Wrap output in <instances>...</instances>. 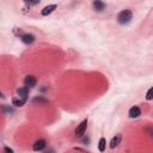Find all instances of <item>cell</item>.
<instances>
[{"instance_id": "cell-14", "label": "cell", "mask_w": 153, "mask_h": 153, "mask_svg": "<svg viewBox=\"0 0 153 153\" xmlns=\"http://www.w3.org/2000/svg\"><path fill=\"white\" fill-rule=\"evenodd\" d=\"M26 5H29V6H33V5H37L41 0H23Z\"/></svg>"}, {"instance_id": "cell-2", "label": "cell", "mask_w": 153, "mask_h": 153, "mask_svg": "<svg viewBox=\"0 0 153 153\" xmlns=\"http://www.w3.org/2000/svg\"><path fill=\"white\" fill-rule=\"evenodd\" d=\"M86 128H87V120H84V121L76 127V129H75V136H76V137H81V136L85 134Z\"/></svg>"}, {"instance_id": "cell-11", "label": "cell", "mask_w": 153, "mask_h": 153, "mask_svg": "<svg viewBox=\"0 0 153 153\" xmlns=\"http://www.w3.org/2000/svg\"><path fill=\"white\" fill-rule=\"evenodd\" d=\"M120 142H121V135L117 134V135H115V136L111 139V141H110V147H111V148H115V147L118 146Z\"/></svg>"}, {"instance_id": "cell-9", "label": "cell", "mask_w": 153, "mask_h": 153, "mask_svg": "<svg viewBox=\"0 0 153 153\" xmlns=\"http://www.w3.org/2000/svg\"><path fill=\"white\" fill-rule=\"evenodd\" d=\"M17 93H18V97H22V98H27L29 87H27V86L20 87V88H18V90H17Z\"/></svg>"}, {"instance_id": "cell-4", "label": "cell", "mask_w": 153, "mask_h": 153, "mask_svg": "<svg viewBox=\"0 0 153 153\" xmlns=\"http://www.w3.org/2000/svg\"><path fill=\"white\" fill-rule=\"evenodd\" d=\"M20 39H22V42L25 43V44H31V43L35 41V36L31 35V33H24V35L20 36Z\"/></svg>"}, {"instance_id": "cell-16", "label": "cell", "mask_w": 153, "mask_h": 153, "mask_svg": "<svg viewBox=\"0 0 153 153\" xmlns=\"http://www.w3.org/2000/svg\"><path fill=\"white\" fill-rule=\"evenodd\" d=\"M4 151H5V152H7V153H12V152H13V149H11V148H8V147H5V148H4Z\"/></svg>"}, {"instance_id": "cell-5", "label": "cell", "mask_w": 153, "mask_h": 153, "mask_svg": "<svg viewBox=\"0 0 153 153\" xmlns=\"http://www.w3.org/2000/svg\"><path fill=\"white\" fill-rule=\"evenodd\" d=\"M45 145H47L45 140H43V139H39V140H37V141L33 143L32 148H33V151H42V149H44Z\"/></svg>"}, {"instance_id": "cell-17", "label": "cell", "mask_w": 153, "mask_h": 153, "mask_svg": "<svg viewBox=\"0 0 153 153\" xmlns=\"http://www.w3.org/2000/svg\"><path fill=\"white\" fill-rule=\"evenodd\" d=\"M147 131L153 136V128H147Z\"/></svg>"}, {"instance_id": "cell-3", "label": "cell", "mask_w": 153, "mask_h": 153, "mask_svg": "<svg viewBox=\"0 0 153 153\" xmlns=\"http://www.w3.org/2000/svg\"><path fill=\"white\" fill-rule=\"evenodd\" d=\"M24 84H25V86H27V87H33V86H36L37 80H36V78H35L33 75H27V76H25V79H24Z\"/></svg>"}, {"instance_id": "cell-8", "label": "cell", "mask_w": 153, "mask_h": 153, "mask_svg": "<svg viewBox=\"0 0 153 153\" xmlns=\"http://www.w3.org/2000/svg\"><path fill=\"white\" fill-rule=\"evenodd\" d=\"M93 8H94L96 11L100 12V11H103V10L105 8V4H104L102 0H94V1H93Z\"/></svg>"}, {"instance_id": "cell-15", "label": "cell", "mask_w": 153, "mask_h": 153, "mask_svg": "<svg viewBox=\"0 0 153 153\" xmlns=\"http://www.w3.org/2000/svg\"><path fill=\"white\" fill-rule=\"evenodd\" d=\"M33 102H35V103H37V102H38V103H47L48 100H47V99H43V98H35Z\"/></svg>"}, {"instance_id": "cell-10", "label": "cell", "mask_w": 153, "mask_h": 153, "mask_svg": "<svg viewBox=\"0 0 153 153\" xmlns=\"http://www.w3.org/2000/svg\"><path fill=\"white\" fill-rule=\"evenodd\" d=\"M25 103H26V98L18 97V98H13L12 99V104L16 105V106H23Z\"/></svg>"}, {"instance_id": "cell-1", "label": "cell", "mask_w": 153, "mask_h": 153, "mask_svg": "<svg viewBox=\"0 0 153 153\" xmlns=\"http://www.w3.org/2000/svg\"><path fill=\"white\" fill-rule=\"evenodd\" d=\"M133 18V13L130 10H123L117 14V22L120 24H128Z\"/></svg>"}, {"instance_id": "cell-12", "label": "cell", "mask_w": 153, "mask_h": 153, "mask_svg": "<svg viewBox=\"0 0 153 153\" xmlns=\"http://www.w3.org/2000/svg\"><path fill=\"white\" fill-rule=\"evenodd\" d=\"M105 145H106V140L104 137L99 139V141H98V149L100 152H104L105 151Z\"/></svg>"}, {"instance_id": "cell-13", "label": "cell", "mask_w": 153, "mask_h": 153, "mask_svg": "<svg viewBox=\"0 0 153 153\" xmlns=\"http://www.w3.org/2000/svg\"><path fill=\"white\" fill-rule=\"evenodd\" d=\"M146 99H147V100L153 99V87H151V88L147 91V93H146Z\"/></svg>"}, {"instance_id": "cell-6", "label": "cell", "mask_w": 153, "mask_h": 153, "mask_svg": "<svg viewBox=\"0 0 153 153\" xmlns=\"http://www.w3.org/2000/svg\"><path fill=\"white\" fill-rule=\"evenodd\" d=\"M56 5L55 4H53V5H48V6H45L42 11H41V14L42 16H48V14H50V13H53L55 10H56Z\"/></svg>"}, {"instance_id": "cell-7", "label": "cell", "mask_w": 153, "mask_h": 153, "mask_svg": "<svg viewBox=\"0 0 153 153\" xmlns=\"http://www.w3.org/2000/svg\"><path fill=\"white\" fill-rule=\"evenodd\" d=\"M140 115H141V110H140L139 106H131V108L129 109V117H130V118H136V117H139Z\"/></svg>"}]
</instances>
